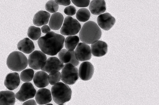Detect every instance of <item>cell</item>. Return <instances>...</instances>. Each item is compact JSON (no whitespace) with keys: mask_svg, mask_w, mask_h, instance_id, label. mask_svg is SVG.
Wrapping results in <instances>:
<instances>
[{"mask_svg":"<svg viewBox=\"0 0 159 105\" xmlns=\"http://www.w3.org/2000/svg\"><path fill=\"white\" fill-rule=\"evenodd\" d=\"M65 38L62 35L50 32L41 37L38 42L42 51L50 56L57 55L63 48Z\"/></svg>","mask_w":159,"mask_h":105,"instance_id":"6da1fadb","label":"cell"},{"mask_svg":"<svg viewBox=\"0 0 159 105\" xmlns=\"http://www.w3.org/2000/svg\"><path fill=\"white\" fill-rule=\"evenodd\" d=\"M79 38L83 43L93 44L99 40L102 36V31L95 22L89 21L83 26L79 33Z\"/></svg>","mask_w":159,"mask_h":105,"instance_id":"7a4b0ae2","label":"cell"},{"mask_svg":"<svg viewBox=\"0 0 159 105\" xmlns=\"http://www.w3.org/2000/svg\"><path fill=\"white\" fill-rule=\"evenodd\" d=\"M72 93L69 86L62 82L56 83L51 89L53 101L58 104H63L69 101L71 98Z\"/></svg>","mask_w":159,"mask_h":105,"instance_id":"3957f363","label":"cell"},{"mask_svg":"<svg viewBox=\"0 0 159 105\" xmlns=\"http://www.w3.org/2000/svg\"><path fill=\"white\" fill-rule=\"evenodd\" d=\"M8 68L15 72H20L28 66V61L27 57L22 53L18 51L13 52L9 55L7 60Z\"/></svg>","mask_w":159,"mask_h":105,"instance_id":"277c9868","label":"cell"},{"mask_svg":"<svg viewBox=\"0 0 159 105\" xmlns=\"http://www.w3.org/2000/svg\"><path fill=\"white\" fill-rule=\"evenodd\" d=\"M81 28V25L77 20L71 17L67 16L64 19L60 33L64 36H74L77 34Z\"/></svg>","mask_w":159,"mask_h":105,"instance_id":"5b68a950","label":"cell"},{"mask_svg":"<svg viewBox=\"0 0 159 105\" xmlns=\"http://www.w3.org/2000/svg\"><path fill=\"white\" fill-rule=\"evenodd\" d=\"M61 75V80L67 85L74 84L79 78L78 69L70 63L64 65Z\"/></svg>","mask_w":159,"mask_h":105,"instance_id":"8992f818","label":"cell"},{"mask_svg":"<svg viewBox=\"0 0 159 105\" xmlns=\"http://www.w3.org/2000/svg\"><path fill=\"white\" fill-rule=\"evenodd\" d=\"M47 60V57L44 53L39 50H36L29 55L28 64L30 67L33 69L40 70Z\"/></svg>","mask_w":159,"mask_h":105,"instance_id":"52a82bcc","label":"cell"},{"mask_svg":"<svg viewBox=\"0 0 159 105\" xmlns=\"http://www.w3.org/2000/svg\"><path fill=\"white\" fill-rule=\"evenodd\" d=\"M37 91L31 82H25L21 86L20 90L16 94V98L21 102H25L34 98Z\"/></svg>","mask_w":159,"mask_h":105,"instance_id":"ba28073f","label":"cell"},{"mask_svg":"<svg viewBox=\"0 0 159 105\" xmlns=\"http://www.w3.org/2000/svg\"><path fill=\"white\" fill-rule=\"evenodd\" d=\"M75 52V57L79 61H85L89 60L91 58V48L89 45L85 43H79Z\"/></svg>","mask_w":159,"mask_h":105,"instance_id":"9c48e42d","label":"cell"},{"mask_svg":"<svg viewBox=\"0 0 159 105\" xmlns=\"http://www.w3.org/2000/svg\"><path fill=\"white\" fill-rule=\"evenodd\" d=\"M94 72V68L90 62L84 61L80 64L78 71L79 76L83 81H88L92 77Z\"/></svg>","mask_w":159,"mask_h":105,"instance_id":"30bf717a","label":"cell"},{"mask_svg":"<svg viewBox=\"0 0 159 105\" xmlns=\"http://www.w3.org/2000/svg\"><path fill=\"white\" fill-rule=\"evenodd\" d=\"M64 65L60 59L55 57H51L46 61L41 68L42 71L49 73L52 71H60L62 69Z\"/></svg>","mask_w":159,"mask_h":105,"instance_id":"8fae6325","label":"cell"},{"mask_svg":"<svg viewBox=\"0 0 159 105\" xmlns=\"http://www.w3.org/2000/svg\"><path fill=\"white\" fill-rule=\"evenodd\" d=\"M58 57L59 59L63 63H70L75 67L77 66L79 63V61L75 57L74 50L62 49L59 53Z\"/></svg>","mask_w":159,"mask_h":105,"instance_id":"7c38bea8","label":"cell"},{"mask_svg":"<svg viewBox=\"0 0 159 105\" xmlns=\"http://www.w3.org/2000/svg\"><path fill=\"white\" fill-rule=\"evenodd\" d=\"M97 20L98 26L105 31H108L111 28L116 21L115 18L107 13L100 15Z\"/></svg>","mask_w":159,"mask_h":105,"instance_id":"4fadbf2b","label":"cell"},{"mask_svg":"<svg viewBox=\"0 0 159 105\" xmlns=\"http://www.w3.org/2000/svg\"><path fill=\"white\" fill-rule=\"evenodd\" d=\"M35 99L37 103L39 105L47 104L52 100L51 92L47 88L40 89L36 93Z\"/></svg>","mask_w":159,"mask_h":105,"instance_id":"5bb4252c","label":"cell"},{"mask_svg":"<svg viewBox=\"0 0 159 105\" xmlns=\"http://www.w3.org/2000/svg\"><path fill=\"white\" fill-rule=\"evenodd\" d=\"M20 79L19 74L15 72L8 74L5 79L4 85L10 90L16 89L19 86Z\"/></svg>","mask_w":159,"mask_h":105,"instance_id":"9a60e30c","label":"cell"},{"mask_svg":"<svg viewBox=\"0 0 159 105\" xmlns=\"http://www.w3.org/2000/svg\"><path fill=\"white\" fill-rule=\"evenodd\" d=\"M91 50L93 55L96 57H100L105 55L107 52V45L101 41H98L91 46Z\"/></svg>","mask_w":159,"mask_h":105,"instance_id":"2e32d148","label":"cell"},{"mask_svg":"<svg viewBox=\"0 0 159 105\" xmlns=\"http://www.w3.org/2000/svg\"><path fill=\"white\" fill-rule=\"evenodd\" d=\"M89 10L94 15H98L104 13L106 10V4L104 0H94L90 4Z\"/></svg>","mask_w":159,"mask_h":105,"instance_id":"e0dca14e","label":"cell"},{"mask_svg":"<svg viewBox=\"0 0 159 105\" xmlns=\"http://www.w3.org/2000/svg\"><path fill=\"white\" fill-rule=\"evenodd\" d=\"M48 74L44 71L37 72L34 75L33 78L34 83L39 88H44L49 84Z\"/></svg>","mask_w":159,"mask_h":105,"instance_id":"ac0fdd59","label":"cell"},{"mask_svg":"<svg viewBox=\"0 0 159 105\" xmlns=\"http://www.w3.org/2000/svg\"><path fill=\"white\" fill-rule=\"evenodd\" d=\"M50 17L51 15L49 12L40 11L35 15L33 19V23L38 27L45 25L48 24Z\"/></svg>","mask_w":159,"mask_h":105,"instance_id":"d6986e66","label":"cell"},{"mask_svg":"<svg viewBox=\"0 0 159 105\" xmlns=\"http://www.w3.org/2000/svg\"><path fill=\"white\" fill-rule=\"evenodd\" d=\"M64 17L62 14L56 12L53 14L49 21V25L51 29L58 30L60 29L63 24Z\"/></svg>","mask_w":159,"mask_h":105,"instance_id":"ffe728a7","label":"cell"},{"mask_svg":"<svg viewBox=\"0 0 159 105\" xmlns=\"http://www.w3.org/2000/svg\"><path fill=\"white\" fill-rule=\"evenodd\" d=\"M16 98L14 93L11 90L0 91V105H14Z\"/></svg>","mask_w":159,"mask_h":105,"instance_id":"44dd1931","label":"cell"},{"mask_svg":"<svg viewBox=\"0 0 159 105\" xmlns=\"http://www.w3.org/2000/svg\"><path fill=\"white\" fill-rule=\"evenodd\" d=\"M18 49L26 54L32 53L35 50V47L33 42L28 38H26L20 41L17 45Z\"/></svg>","mask_w":159,"mask_h":105,"instance_id":"7402d4cb","label":"cell"},{"mask_svg":"<svg viewBox=\"0 0 159 105\" xmlns=\"http://www.w3.org/2000/svg\"><path fill=\"white\" fill-rule=\"evenodd\" d=\"M79 37L76 36H69L65 40L64 43L67 50H74L80 42Z\"/></svg>","mask_w":159,"mask_h":105,"instance_id":"603a6c76","label":"cell"},{"mask_svg":"<svg viewBox=\"0 0 159 105\" xmlns=\"http://www.w3.org/2000/svg\"><path fill=\"white\" fill-rule=\"evenodd\" d=\"M91 14L89 11L86 8H81L77 12L76 17L77 20L80 22H85L89 19Z\"/></svg>","mask_w":159,"mask_h":105,"instance_id":"cb8c5ba5","label":"cell"},{"mask_svg":"<svg viewBox=\"0 0 159 105\" xmlns=\"http://www.w3.org/2000/svg\"><path fill=\"white\" fill-rule=\"evenodd\" d=\"M41 33V30L40 28L32 26L29 29L28 35L31 40L36 41L40 38Z\"/></svg>","mask_w":159,"mask_h":105,"instance_id":"d4e9b609","label":"cell"},{"mask_svg":"<svg viewBox=\"0 0 159 105\" xmlns=\"http://www.w3.org/2000/svg\"><path fill=\"white\" fill-rule=\"evenodd\" d=\"M34 72L32 69L28 68L23 70L20 75V78L24 82H29L34 78Z\"/></svg>","mask_w":159,"mask_h":105,"instance_id":"484cf974","label":"cell"},{"mask_svg":"<svg viewBox=\"0 0 159 105\" xmlns=\"http://www.w3.org/2000/svg\"><path fill=\"white\" fill-rule=\"evenodd\" d=\"M61 77V73L59 71L56 70H52L48 75L49 83L51 85H54L60 81Z\"/></svg>","mask_w":159,"mask_h":105,"instance_id":"4316f807","label":"cell"},{"mask_svg":"<svg viewBox=\"0 0 159 105\" xmlns=\"http://www.w3.org/2000/svg\"><path fill=\"white\" fill-rule=\"evenodd\" d=\"M45 9L48 12L55 13L58 11L59 6L55 1H49L46 4Z\"/></svg>","mask_w":159,"mask_h":105,"instance_id":"83f0119b","label":"cell"},{"mask_svg":"<svg viewBox=\"0 0 159 105\" xmlns=\"http://www.w3.org/2000/svg\"><path fill=\"white\" fill-rule=\"evenodd\" d=\"M77 7H88L90 4V1H77V0H72L71 1Z\"/></svg>","mask_w":159,"mask_h":105,"instance_id":"f1b7e54d","label":"cell"},{"mask_svg":"<svg viewBox=\"0 0 159 105\" xmlns=\"http://www.w3.org/2000/svg\"><path fill=\"white\" fill-rule=\"evenodd\" d=\"M76 9L72 6L66 7L64 10V13L68 16H74L76 14Z\"/></svg>","mask_w":159,"mask_h":105,"instance_id":"f546056e","label":"cell"},{"mask_svg":"<svg viewBox=\"0 0 159 105\" xmlns=\"http://www.w3.org/2000/svg\"><path fill=\"white\" fill-rule=\"evenodd\" d=\"M55 1L58 5L64 6H69L71 3L70 0H56Z\"/></svg>","mask_w":159,"mask_h":105,"instance_id":"4dcf8cb0","label":"cell"},{"mask_svg":"<svg viewBox=\"0 0 159 105\" xmlns=\"http://www.w3.org/2000/svg\"><path fill=\"white\" fill-rule=\"evenodd\" d=\"M41 30L43 33L47 34L50 32L51 29L48 26L45 25L42 27Z\"/></svg>","mask_w":159,"mask_h":105,"instance_id":"1f68e13d","label":"cell"},{"mask_svg":"<svg viewBox=\"0 0 159 105\" xmlns=\"http://www.w3.org/2000/svg\"><path fill=\"white\" fill-rule=\"evenodd\" d=\"M22 105H37V103L34 100L31 99L25 101Z\"/></svg>","mask_w":159,"mask_h":105,"instance_id":"d6a6232c","label":"cell"},{"mask_svg":"<svg viewBox=\"0 0 159 105\" xmlns=\"http://www.w3.org/2000/svg\"><path fill=\"white\" fill-rule=\"evenodd\" d=\"M43 105H53L52 103H48L47 104Z\"/></svg>","mask_w":159,"mask_h":105,"instance_id":"836d02e7","label":"cell"},{"mask_svg":"<svg viewBox=\"0 0 159 105\" xmlns=\"http://www.w3.org/2000/svg\"><path fill=\"white\" fill-rule=\"evenodd\" d=\"M59 105H65L63 104H59Z\"/></svg>","mask_w":159,"mask_h":105,"instance_id":"e575fe53","label":"cell"}]
</instances>
